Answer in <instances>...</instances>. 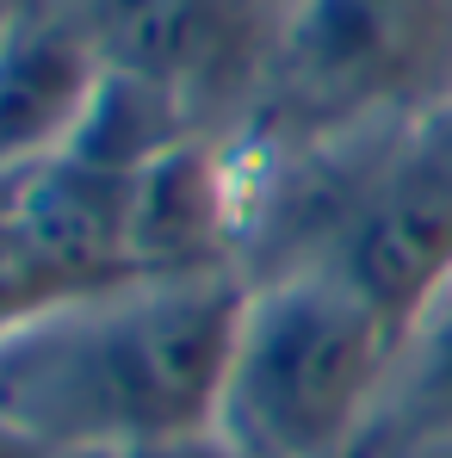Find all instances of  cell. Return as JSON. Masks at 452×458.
<instances>
[{
    "instance_id": "cell-6",
    "label": "cell",
    "mask_w": 452,
    "mask_h": 458,
    "mask_svg": "<svg viewBox=\"0 0 452 458\" xmlns=\"http://www.w3.org/2000/svg\"><path fill=\"white\" fill-rule=\"evenodd\" d=\"M360 458H452V279L397 328Z\"/></svg>"
},
{
    "instance_id": "cell-2",
    "label": "cell",
    "mask_w": 452,
    "mask_h": 458,
    "mask_svg": "<svg viewBox=\"0 0 452 458\" xmlns=\"http://www.w3.org/2000/svg\"><path fill=\"white\" fill-rule=\"evenodd\" d=\"M397 328L322 267L254 273L235 316L217 434L242 458H360Z\"/></svg>"
},
{
    "instance_id": "cell-5",
    "label": "cell",
    "mask_w": 452,
    "mask_h": 458,
    "mask_svg": "<svg viewBox=\"0 0 452 458\" xmlns=\"http://www.w3.org/2000/svg\"><path fill=\"white\" fill-rule=\"evenodd\" d=\"M106 69L56 0H19L0 38V180L75 149Z\"/></svg>"
},
{
    "instance_id": "cell-10",
    "label": "cell",
    "mask_w": 452,
    "mask_h": 458,
    "mask_svg": "<svg viewBox=\"0 0 452 458\" xmlns=\"http://www.w3.org/2000/svg\"><path fill=\"white\" fill-rule=\"evenodd\" d=\"M440 124H447V137H452V106H447V112H440Z\"/></svg>"
},
{
    "instance_id": "cell-4",
    "label": "cell",
    "mask_w": 452,
    "mask_h": 458,
    "mask_svg": "<svg viewBox=\"0 0 452 458\" xmlns=\"http://www.w3.org/2000/svg\"><path fill=\"white\" fill-rule=\"evenodd\" d=\"M106 81L180 112L199 137H242L286 0H56Z\"/></svg>"
},
{
    "instance_id": "cell-9",
    "label": "cell",
    "mask_w": 452,
    "mask_h": 458,
    "mask_svg": "<svg viewBox=\"0 0 452 458\" xmlns=\"http://www.w3.org/2000/svg\"><path fill=\"white\" fill-rule=\"evenodd\" d=\"M13 13H19V0H0V38H6V25H13Z\"/></svg>"
},
{
    "instance_id": "cell-7",
    "label": "cell",
    "mask_w": 452,
    "mask_h": 458,
    "mask_svg": "<svg viewBox=\"0 0 452 458\" xmlns=\"http://www.w3.org/2000/svg\"><path fill=\"white\" fill-rule=\"evenodd\" d=\"M81 458H242L224 434H180V440H143V446H112V453H81Z\"/></svg>"
},
{
    "instance_id": "cell-3",
    "label": "cell",
    "mask_w": 452,
    "mask_h": 458,
    "mask_svg": "<svg viewBox=\"0 0 452 458\" xmlns=\"http://www.w3.org/2000/svg\"><path fill=\"white\" fill-rule=\"evenodd\" d=\"M452 106V0H286L235 143L316 155L415 131Z\"/></svg>"
},
{
    "instance_id": "cell-8",
    "label": "cell",
    "mask_w": 452,
    "mask_h": 458,
    "mask_svg": "<svg viewBox=\"0 0 452 458\" xmlns=\"http://www.w3.org/2000/svg\"><path fill=\"white\" fill-rule=\"evenodd\" d=\"M0 458H44V453H38L31 440H19L13 428H0Z\"/></svg>"
},
{
    "instance_id": "cell-1",
    "label": "cell",
    "mask_w": 452,
    "mask_h": 458,
    "mask_svg": "<svg viewBox=\"0 0 452 458\" xmlns=\"http://www.w3.org/2000/svg\"><path fill=\"white\" fill-rule=\"evenodd\" d=\"M248 279H124L0 328V428L44 458L211 434Z\"/></svg>"
}]
</instances>
